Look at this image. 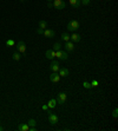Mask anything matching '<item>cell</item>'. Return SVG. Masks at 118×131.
Here are the masks:
<instances>
[{"instance_id": "1", "label": "cell", "mask_w": 118, "mask_h": 131, "mask_svg": "<svg viewBox=\"0 0 118 131\" xmlns=\"http://www.w3.org/2000/svg\"><path fill=\"white\" fill-rule=\"evenodd\" d=\"M79 27H80V25H79V23H78L77 20H71L70 23L68 24V26H66L68 31H70V32L78 31V30H79Z\"/></svg>"}, {"instance_id": "2", "label": "cell", "mask_w": 118, "mask_h": 131, "mask_svg": "<svg viewBox=\"0 0 118 131\" xmlns=\"http://www.w3.org/2000/svg\"><path fill=\"white\" fill-rule=\"evenodd\" d=\"M57 103L58 104H60V105H64L65 103H66V100H68V95L65 92H60V93H58V96H57Z\"/></svg>"}, {"instance_id": "3", "label": "cell", "mask_w": 118, "mask_h": 131, "mask_svg": "<svg viewBox=\"0 0 118 131\" xmlns=\"http://www.w3.org/2000/svg\"><path fill=\"white\" fill-rule=\"evenodd\" d=\"M52 6H53L56 10H64L65 6H66V4H65L64 0H53Z\"/></svg>"}, {"instance_id": "4", "label": "cell", "mask_w": 118, "mask_h": 131, "mask_svg": "<svg viewBox=\"0 0 118 131\" xmlns=\"http://www.w3.org/2000/svg\"><path fill=\"white\" fill-rule=\"evenodd\" d=\"M59 69H60V65H59V62H57V60H52L51 62V65H50V70L52 71V72H58L59 71Z\"/></svg>"}, {"instance_id": "5", "label": "cell", "mask_w": 118, "mask_h": 131, "mask_svg": "<svg viewBox=\"0 0 118 131\" xmlns=\"http://www.w3.org/2000/svg\"><path fill=\"white\" fill-rule=\"evenodd\" d=\"M17 51L20 53H26V45L24 42H18L17 43Z\"/></svg>"}, {"instance_id": "6", "label": "cell", "mask_w": 118, "mask_h": 131, "mask_svg": "<svg viewBox=\"0 0 118 131\" xmlns=\"http://www.w3.org/2000/svg\"><path fill=\"white\" fill-rule=\"evenodd\" d=\"M48 123H50L51 125H56L58 123V116L54 114H51L48 115Z\"/></svg>"}, {"instance_id": "7", "label": "cell", "mask_w": 118, "mask_h": 131, "mask_svg": "<svg viewBox=\"0 0 118 131\" xmlns=\"http://www.w3.org/2000/svg\"><path fill=\"white\" fill-rule=\"evenodd\" d=\"M43 34H44V37H46V38H54L56 32H54L53 30H51V28H46V30H44Z\"/></svg>"}, {"instance_id": "8", "label": "cell", "mask_w": 118, "mask_h": 131, "mask_svg": "<svg viewBox=\"0 0 118 131\" xmlns=\"http://www.w3.org/2000/svg\"><path fill=\"white\" fill-rule=\"evenodd\" d=\"M70 40L72 43H79L81 40V35L78 34V33H76V32H73V33L70 35Z\"/></svg>"}, {"instance_id": "9", "label": "cell", "mask_w": 118, "mask_h": 131, "mask_svg": "<svg viewBox=\"0 0 118 131\" xmlns=\"http://www.w3.org/2000/svg\"><path fill=\"white\" fill-rule=\"evenodd\" d=\"M50 80L52 83H58L59 80H60V76H59V73L58 72H52L50 76Z\"/></svg>"}, {"instance_id": "10", "label": "cell", "mask_w": 118, "mask_h": 131, "mask_svg": "<svg viewBox=\"0 0 118 131\" xmlns=\"http://www.w3.org/2000/svg\"><path fill=\"white\" fill-rule=\"evenodd\" d=\"M64 47H65V50H66V52H72L74 50V45H73V43L71 42V40H69V42L65 43Z\"/></svg>"}, {"instance_id": "11", "label": "cell", "mask_w": 118, "mask_h": 131, "mask_svg": "<svg viewBox=\"0 0 118 131\" xmlns=\"http://www.w3.org/2000/svg\"><path fill=\"white\" fill-rule=\"evenodd\" d=\"M45 57H46L47 59H50V60H53V59L56 58V51H53V50H47L46 53H45Z\"/></svg>"}, {"instance_id": "12", "label": "cell", "mask_w": 118, "mask_h": 131, "mask_svg": "<svg viewBox=\"0 0 118 131\" xmlns=\"http://www.w3.org/2000/svg\"><path fill=\"white\" fill-rule=\"evenodd\" d=\"M70 1V5L73 8H79V7L81 6V4H80V0H69Z\"/></svg>"}, {"instance_id": "13", "label": "cell", "mask_w": 118, "mask_h": 131, "mask_svg": "<svg viewBox=\"0 0 118 131\" xmlns=\"http://www.w3.org/2000/svg\"><path fill=\"white\" fill-rule=\"evenodd\" d=\"M58 73H59V76L60 77H68L69 76V70L65 69V67H60L59 71H58Z\"/></svg>"}, {"instance_id": "14", "label": "cell", "mask_w": 118, "mask_h": 131, "mask_svg": "<svg viewBox=\"0 0 118 131\" xmlns=\"http://www.w3.org/2000/svg\"><path fill=\"white\" fill-rule=\"evenodd\" d=\"M47 106H48V109H54V107L57 106V100L54 99V98H51L48 100V103H47Z\"/></svg>"}, {"instance_id": "15", "label": "cell", "mask_w": 118, "mask_h": 131, "mask_svg": "<svg viewBox=\"0 0 118 131\" xmlns=\"http://www.w3.org/2000/svg\"><path fill=\"white\" fill-rule=\"evenodd\" d=\"M28 129H30V126H28V124H19L18 125L17 130L18 131H28Z\"/></svg>"}, {"instance_id": "16", "label": "cell", "mask_w": 118, "mask_h": 131, "mask_svg": "<svg viewBox=\"0 0 118 131\" xmlns=\"http://www.w3.org/2000/svg\"><path fill=\"white\" fill-rule=\"evenodd\" d=\"M60 39L61 40H63V42H69V40H70V34H69L68 32H63V33H61V35H60Z\"/></svg>"}, {"instance_id": "17", "label": "cell", "mask_w": 118, "mask_h": 131, "mask_svg": "<svg viewBox=\"0 0 118 131\" xmlns=\"http://www.w3.org/2000/svg\"><path fill=\"white\" fill-rule=\"evenodd\" d=\"M12 58H13V60H20L21 59V55H20V52H18V51H15L13 53V55H12Z\"/></svg>"}, {"instance_id": "18", "label": "cell", "mask_w": 118, "mask_h": 131, "mask_svg": "<svg viewBox=\"0 0 118 131\" xmlns=\"http://www.w3.org/2000/svg\"><path fill=\"white\" fill-rule=\"evenodd\" d=\"M47 27V23L45 20H40L39 21V28H41V30H45V28Z\"/></svg>"}, {"instance_id": "19", "label": "cell", "mask_w": 118, "mask_h": 131, "mask_svg": "<svg viewBox=\"0 0 118 131\" xmlns=\"http://www.w3.org/2000/svg\"><path fill=\"white\" fill-rule=\"evenodd\" d=\"M69 59V54L66 51H61V57H60V60H68Z\"/></svg>"}, {"instance_id": "20", "label": "cell", "mask_w": 118, "mask_h": 131, "mask_svg": "<svg viewBox=\"0 0 118 131\" xmlns=\"http://www.w3.org/2000/svg\"><path fill=\"white\" fill-rule=\"evenodd\" d=\"M58 50H61V44L60 43H54L53 44V51H58Z\"/></svg>"}, {"instance_id": "21", "label": "cell", "mask_w": 118, "mask_h": 131, "mask_svg": "<svg viewBox=\"0 0 118 131\" xmlns=\"http://www.w3.org/2000/svg\"><path fill=\"white\" fill-rule=\"evenodd\" d=\"M27 124H28V126H36L37 122H36V119H30V121L27 122Z\"/></svg>"}, {"instance_id": "22", "label": "cell", "mask_w": 118, "mask_h": 131, "mask_svg": "<svg viewBox=\"0 0 118 131\" xmlns=\"http://www.w3.org/2000/svg\"><path fill=\"white\" fill-rule=\"evenodd\" d=\"M83 86L85 87V89H91V83H89V82H83Z\"/></svg>"}, {"instance_id": "23", "label": "cell", "mask_w": 118, "mask_h": 131, "mask_svg": "<svg viewBox=\"0 0 118 131\" xmlns=\"http://www.w3.org/2000/svg\"><path fill=\"white\" fill-rule=\"evenodd\" d=\"M6 45H7V46H13V45H14V40H13V39H8V40H6Z\"/></svg>"}, {"instance_id": "24", "label": "cell", "mask_w": 118, "mask_h": 131, "mask_svg": "<svg viewBox=\"0 0 118 131\" xmlns=\"http://www.w3.org/2000/svg\"><path fill=\"white\" fill-rule=\"evenodd\" d=\"M61 51H63V50H58V51H56V58L60 59V57H61Z\"/></svg>"}, {"instance_id": "25", "label": "cell", "mask_w": 118, "mask_h": 131, "mask_svg": "<svg viewBox=\"0 0 118 131\" xmlns=\"http://www.w3.org/2000/svg\"><path fill=\"white\" fill-rule=\"evenodd\" d=\"M90 3H91V0H80V4H83L84 6H88Z\"/></svg>"}, {"instance_id": "26", "label": "cell", "mask_w": 118, "mask_h": 131, "mask_svg": "<svg viewBox=\"0 0 118 131\" xmlns=\"http://www.w3.org/2000/svg\"><path fill=\"white\" fill-rule=\"evenodd\" d=\"M91 86L92 87L98 86V80H92V82H91Z\"/></svg>"}, {"instance_id": "27", "label": "cell", "mask_w": 118, "mask_h": 131, "mask_svg": "<svg viewBox=\"0 0 118 131\" xmlns=\"http://www.w3.org/2000/svg\"><path fill=\"white\" fill-rule=\"evenodd\" d=\"M117 114H118V109H115V110H113V112H112V116H113V118H117Z\"/></svg>"}, {"instance_id": "28", "label": "cell", "mask_w": 118, "mask_h": 131, "mask_svg": "<svg viewBox=\"0 0 118 131\" xmlns=\"http://www.w3.org/2000/svg\"><path fill=\"white\" fill-rule=\"evenodd\" d=\"M43 32H44V30H41V28H37V33H38V34H43Z\"/></svg>"}, {"instance_id": "29", "label": "cell", "mask_w": 118, "mask_h": 131, "mask_svg": "<svg viewBox=\"0 0 118 131\" xmlns=\"http://www.w3.org/2000/svg\"><path fill=\"white\" fill-rule=\"evenodd\" d=\"M43 110H48V106H47V105H43Z\"/></svg>"}, {"instance_id": "30", "label": "cell", "mask_w": 118, "mask_h": 131, "mask_svg": "<svg viewBox=\"0 0 118 131\" xmlns=\"http://www.w3.org/2000/svg\"><path fill=\"white\" fill-rule=\"evenodd\" d=\"M47 7H48V8H51V7H53V6H52V4H51V3H48V4H47Z\"/></svg>"}, {"instance_id": "31", "label": "cell", "mask_w": 118, "mask_h": 131, "mask_svg": "<svg viewBox=\"0 0 118 131\" xmlns=\"http://www.w3.org/2000/svg\"><path fill=\"white\" fill-rule=\"evenodd\" d=\"M4 130V128H3V126H0V131H3Z\"/></svg>"}, {"instance_id": "32", "label": "cell", "mask_w": 118, "mask_h": 131, "mask_svg": "<svg viewBox=\"0 0 118 131\" xmlns=\"http://www.w3.org/2000/svg\"><path fill=\"white\" fill-rule=\"evenodd\" d=\"M47 1H48V3H51V1H53V0H47Z\"/></svg>"}]
</instances>
